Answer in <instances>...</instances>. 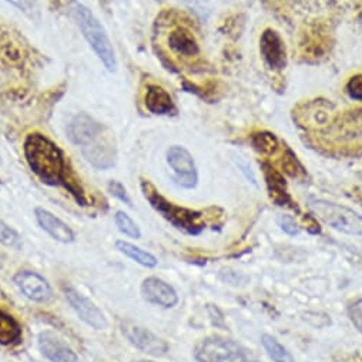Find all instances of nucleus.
<instances>
[{"instance_id":"1","label":"nucleus","mask_w":362,"mask_h":362,"mask_svg":"<svg viewBox=\"0 0 362 362\" xmlns=\"http://www.w3.org/2000/svg\"><path fill=\"white\" fill-rule=\"evenodd\" d=\"M23 153L30 170L47 186H63L80 206H87L83 189L69 174L62 148L42 133H30L23 143Z\"/></svg>"},{"instance_id":"2","label":"nucleus","mask_w":362,"mask_h":362,"mask_svg":"<svg viewBox=\"0 0 362 362\" xmlns=\"http://www.w3.org/2000/svg\"><path fill=\"white\" fill-rule=\"evenodd\" d=\"M69 140L77 146L86 160L99 170H106L116 163L113 136L106 126L86 113L76 115L66 129Z\"/></svg>"},{"instance_id":"3","label":"nucleus","mask_w":362,"mask_h":362,"mask_svg":"<svg viewBox=\"0 0 362 362\" xmlns=\"http://www.w3.org/2000/svg\"><path fill=\"white\" fill-rule=\"evenodd\" d=\"M69 9L81 35L84 36L87 43L92 46L100 62L109 71H115L117 67L116 53L100 21L95 16L92 11L77 2V0H70Z\"/></svg>"},{"instance_id":"4","label":"nucleus","mask_w":362,"mask_h":362,"mask_svg":"<svg viewBox=\"0 0 362 362\" xmlns=\"http://www.w3.org/2000/svg\"><path fill=\"white\" fill-rule=\"evenodd\" d=\"M140 186L150 206L177 230L190 235H199L203 233V230L206 228L203 213L186 207H180L168 202L148 180H141Z\"/></svg>"},{"instance_id":"5","label":"nucleus","mask_w":362,"mask_h":362,"mask_svg":"<svg viewBox=\"0 0 362 362\" xmlns=\"http://www.w3.org/2000/svg\"><path fill=\"white\" fill-rule=\"evenodd\" d=\"M308 207L315 217L334 230L348 235H362V216L352 209L320 199H311Z\"/></svg>"},{"instance_id":"6","label":"nucleus","mask_w":362,"mask_h":362,"mask_svg":"<svg viewBox=\"0 0 362 362\" xmlns=\"http://www.w3.org/2000/svg\"><path fill=\"white\" fill-rule=\"evenodd\" d=\"M199 362H259L247 348L234 339L224 337H209L196 346Z\"/></svg>"},{"instance_id":"7","label":"nucleus","mask_w":362,"mask_h":362,"mask_svg":"<svg viewBox=\"0 0 362 362\" xmlns=\"http://www.w3.org/2000/svg\"><path fill=\"white\" fill-rule=\"evenodd\" d=\"M167 163L174 173L175 183L187 190H192L199 183V173L190 151L181 146H171L167 150Z\"/></svg>"},{"instance_id":"8","label":"nucleus","mask_w":362,"mask_h":362,"mask_svg":"<svg viewBox=\"0 0 362 362\" xmlns=\"http://www.w3.org/2000/svg\"><path fill=\"white\" fill-rule=\"evenodd\" d=\"M164 23L170 26V30H167V35H165V45L174 57H183L185 60H189L200 56L199 40L189 25L186 23L173 25L165 21Z\"/></svg>"},{"instance_id":"9","label":"nucleus","mask_w":362,"mask_h":362,"mask_svg":"<svg viewBox=\"0 0 362 362\" xmlns=\"http://www.w3.org/2000/svg\"><path fill=\"white\" fill-rule=\"evenodd\" d=\"M122 332L132 345L153 356H163L168 352V344L150 329L132 321L122 322Z\"/></svg>"},{"instance_id":"10","label":"nucleus","mask_w":362,"mask_h":362,"mask_svg":"<svg viewBox=\"0 0 362 362\" xmlns=\"http://www.w3.org/2000/svg\"><path fill=\"white\" fill-rule=\"evenodd\" d=\"M63 293L67 303L71 305V308L76 311L81 321H84L90 327H93L95 329H105L107 327V320L105 314L96 307L95 303L83 297L71 286H64Z\"/></svg>"},{"instance_id":"11","label":"nucleus","mask_w":362,"mask_h":362,"mask_svg":"<svg viewBox=\"0 0 362 362\" xmlns=\"http://www.w3.org/2000/svg\"><path fill=\"white\" fill-rule=\"evenodd\" d=\"M328 134L337 143H362V109L348 112L335 119L328 129Z\"/></svg>"},{"instance_id":"12","label":"nucleus","mask_w":362,"mask_h":362,"mask_svg":"<svg viewBox=\"0 0 362 362\" xmlns=\"http://www.w3.org/2000/svg\"><path fill=\"white\" fill-rule=\"evenodd\" d=\"M259 52L273 70H284L287 66V49L281 35L274 29H265L259 37Z\"/></svg>"},{"instance_id":"13","label":"nucleus","mask_w":362,"mask_h":362,"mask_svg":"<svg viewBox=\"0 0 362 362\" xmlns=\"http://www.w3.org/2000/svg\"><path fill=\"white\" fill-rule=\"evenodd\" d=\"M13 280L22 294L30 301L46 304L53 300V290L40 274L25 269L19 271Z\"/></svg>"},{"instance_id":"14","label":"nucleus","mask_w":362,"mask_h":362,"mask_svg":"<svg viewBox=\"0 0 362 362\" xmlns=\"http://www.w3.org/2000/svg\"><path fill=\"white\" fill-rule=\"evenodd\" d=\"M141 293L144 298L163 308H173L178 303V296L175 290L161 279L148 277L141 284Z\"/></svg>"},{"instance_id":"15","label":"nucleus","mask_w":362,"mask_h":362,"mask_svg":"<svg viewBox=\"0 0 362 362\" xmlns=\"http://www.w3.org/2000/svg\"><path fill=\"white\" fill-rule=\"evenodd\" d=\"M39 349L52 362H77L76 352L52 331L39 335Z\"/></svg>"},{"instance_id":"16","label":"nucleus","mask_w":362,"mask_h":362,"mask_svg":"<svg viewBox=\"0 0 362 362\" xmlns=\"http://www.w3.org/2000/svg\"><path fill=\"white\" fill-rule=\"evenodd\" d=\"M35 216H36L39 226L56 241L63 243V244H69V243L74 241V231L64 221H62L59 217H56L49 210L37 207L35 210Z\"/></svg>"},{"instance_id":"17","label":"nucleus","mask_w":362,"mask_h":362,"mask_svg":"<svg viewBox=\"0 0 362 362\" xmlns=\"http://www.w3.org/2000/svg\"><path fill=\"white\" fill-rule=\"evenodd\" d=\"M144 105L150 113L157 116L175 113V106L170 93L158 84L147 86L146 95H144Z\"/></svg>"},{"instance_id":"18","label":"nucleus","mask_w":362,"mask_h":362,"mask_svg":"<svg viewBox=\"0 0 362 362\" xmlns=\"http://www.w3.org/2000/svg\"><path fill=\"white\" fill-rule=\"evenodd\" d=\"M262 167H264V174H265L267 186H268L271 199H273L279 206H284V204L290 203L291 200L286 190V183H284L281 174L277 173L273 167L267 163H264Z\"/></svg>"},{"instance_id":"19","label":"nucleus","mask_w":362,"mask_h":362,"mask_svg":"<svg viewBox=\"0 0 362 362\" xmlns=\"http://www.w3.org/2000/svg\"><path fill=\"white\" fill-rule=\"evenodd\" d=\"M22 45L16 42L12 32L0 23V62L6 60L11 64H16L22 62Z\"/></svg>"},{"instance_id":"20","label":"nucleus","mask_w":362,"mask_h":362,"mask_svg":"<svg viewBox=\"0 0 362 362\" xmlns=\"http://www.w3.org/2000/svg\"><path fill=\"white\" fill-rule=\"evenodd\" d=\"M22 327L19 321L5 313L0 311V345H13L22 339Z\"/></svg>"},{"instance_id":"21","label":"nucleus","mask_w":362,"mask_h":362,"mask_svg":"<svg viewBox=\"0 0 362 362\" xmlns=\"http://www.w3.org/2000/svg\"><path fill=\"white\" fill-rule=\"evenodd\" d=\"M116 248H117L122 254H124L126 257H129L130 259H133L134 262H137V264H140V265H143V267L154 268V267H157V264H158L157 258H156L151 252L144 251L143 248L136 247L134 244H130V243H127V241L119 240V241L116 243Z\"/></svg>"},{"instance_id":"22","label":"nucleus","mask_w":362,"mask_h":362,"mask_svg":"<svg viewBox=\"0 0 362 362\" xmlns=\"http://www.w3.org/2000/svg\"><path fill=\"white\" fill-rule=\"evenodd\" d=\"M261 344L268 358L273 362H296L291 352L283 344H280L274 337L264 334L261 337Z\"/></svg>"},{"instance_id":"23","label":"nucleus","mask_w":362,"mask_h":362,"mask_svg":"<svg viewBox=\"0 0 362 362\" xmlns=\"http://www.w3.org/2000/svg\"><path fill=\"white\" fill-rule=\"evenodd\" d=\"M252 146L262 154H274L279 150V140L271 133H258L252 136Z\"/></svg>"},{"instance_id":"24","label":"nucleus","mask_w":362,"mask_h":362,"mask_svg":"<svg viewBox=\"0 0 362 362\" xmlns=\"http://www.w3.org/2000/svg\"><path fill=\"white\" fill-rule=\"evenodd\" d=\"M115 223H116L119 231H122L124 235H127L130 238H136V240L141 238V231H140L139 226L124 211H117L116 213Z\"/></svg>"},{"instance_id":"25","label":"nucleus","mask_w":362,"mask_h":362,"mask_svg":"<svg viewBox=\"0 0 362 362\" xmlns=\"http://www.w3.org/2000/svg\"><path fill=\"white\" fill-rule=\"evenodd\" d=\"M0 244L15 250H21L23 245L22 237L19 235V233L13 230L11 226H8L6 223H4L2 220H0Z\"/></svg>"},{"instance_id":"26","label":"nucleus","mask_w":362,"mask_h":362,"mask_svg":"<svg viewBox=\"0 0 362 362\" xmlns=\"http://www.w3.org/2000/svg\"><path fill=\"white\" fill-rule=\"evenodd\" d=\"M185 4V6L194 13L197 18L207 21L211 15V5L210 0H181Z\"/></svg>"},{"instance_id":"27","label":"nucleus","mask_w":362,"mask_h":362,"mask_svg":"<svg viewBox=\"0 0 362 362\" xmlns=\"http://www.w3.org/2000/svg\"><path fill=\"white\" fill-rule=\"evenodd\" d=\"M9 4L16 6L19 11H22L28 18L36 21L39 19V5L36 0H8Z\"/></svg>"},{"instance_id":"28","label":"nucleus","mask_w":362,"mask_h":362,"mask_svg":"<svg viewBox=\"0 0 362 362\" xmlns=\"http://www.w3.org/2000/svg\"><path fill=\"white\" fill-rule=\"evenodd\" d=\"M346 93L352 100L362 102V73L352 76L346 83Z\"/></svg>"},{"instance_id":"29","label":"nucleus","mask_w":362,"mask_h":362,"mask_svg":"<svg viewBox=\"0 0 362 362\" xmlns=\"http://www.w3.org/2000/svg\"><path fill=\"white\" fill-rule=\"evenodd\" d=\"M348 318L355 327V329H358V332L362 334V298L354 301L348 307Z\"/></svg>"},{"instance_id":"30","label":"nucleus","mask_w":362,"mask_h":362,"mask_svg":"<svg viewBox=\"0 0 362 362\" xmlns=\"http://www.w3.org/2000/svg\"><path fill=\"white\" fill-rule=\"evenodd\" d=\"M107 189H109V192L112 193L113 197H116L117 200L123 202L124 204H127V206H130V207L133 206V204H132V200H130V197H129V194H127L126 187L120 183V181L112 180L110 183H109V186H107Z\"/></svg>"},{"instance_id":"31","label":"nucleus","mask_w":362,"mask_h":362,"mask_svg":"<svg viewBox=\"0 0 362 362\" xmlns=\"http://www.w3.org/2000/svg\"><path fill=\"white\" fill-rule=\"evenodd\" d=\"M277 223L281 227V230L288 235H298L300 231H301L300 226L297 224V221L291 216H280Z\"/></svg>"},{"instance_id":"32","label":"nucleus","mask_w":362,"mask_h":362,"mask_svg":"<svg viewBox=\"0 0 362 362\" xmlns=\"http://www.w3.org/2000/svg\"><path fill=\"white\" fill-rule=\"evenodd\" d=\"M234 161L237 163L238 168H240L241 173L247 177V180L250 181V183H252L254 186H257V180H255V175H254V173H252L250 164H248L241 156H234Z\"/></svg>"},{"instance_id":"33","label":"nucleus","mask_w":362,"mask_h":362,"mask_svg":"<svg viewBox=\"0 0 362 362\" xmlns=\"http://www.w3.org/2000/svg\"><path fill=\"white\" fill-rule=\"evenodd\" d=\"M50 2H53L56 6H59V5H60V0H50Z\"/></svg>"},{"instance_id":"34","label":"nucleus","mask_w":362,"mask_h":362,"mask_svg":"<svg viewBox=\"0 0 362 362\" xmlns=\"http://www.w3.org/2000/svg\"><path fill=\"white\" fill-rule=\"evenodd\" d=\"M140 362H154V361H148V359H144V361H140Z\"/></svg>"}]
</instances>
